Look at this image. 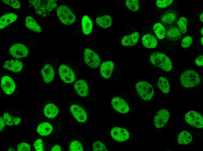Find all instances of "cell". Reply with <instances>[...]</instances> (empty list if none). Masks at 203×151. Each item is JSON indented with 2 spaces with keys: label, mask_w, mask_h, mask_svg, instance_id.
I'll use <instances>...</instances> for the list:
<instances>
[{
  "label": "cell",
  "mask_w": 203,
  "mask_h": 151,
  "mask_svg": "<svg viewBox=\"0 0 203 151\" xmlns=\"http://www.w3.org/2000/svg\"><path fill=\"white\" fill-rule=\"evenodd\" d=\"M195 64L198 66H202L203 64V55L199 56L195 60Z\"/></svg>",
  "instance_id": "42"
},
{
  "label": "cell",
  "mask_w": 203,
  "mask_h": 151,
  "mask_svg": "<svg viewBox=\"0 0 203 151\" xmlns=\"http://www.w3.org/2000/svg\"><path fill=\"white\" fill-rule=\"evenodd\" d=\"M69 151H83V149L82 144L78 141H73L70 145Z\"/></svg>",
  "instance_id": "35"
},
{
  "label": "cell",
  "mask_w": 203,
  "mask_h": 151,
  "mask_svg": "<svg viewBox=\"0 0 203 151\" xmlns=\"http://www.w3.org/2000/svg\"><path fill=\"white\" fill-rule=\"evenodd\" d=\"M180 79L182 85L186 88L196 86L200 82L199 74L193 70H188L183 72L181 75Z\"/></svg>",
  "instance_id": "3"
},
{
  "label": "cell",
  "mask_w": 203,
  "mask_h": 151,
  "mask_svg": "<svg viewBox=\"0 0 203 151\" xmlns=\"http://www.w3.org/2000/svg\"><path fill=\"white\" fill-rule=\"evenodd\" d=\"M74 87L77 93L80 96L85 97L87 95L88 85L83 80H80L77 81L74 85Z\"/></svg>",
  "instance_id": "20"
},
{
  "label": "cell",
  "mask_w": 203,
  "mask_h": 151,
  "mask_svg": "<svg viewBox=\"0 0 203 151\" xmlns=\"http://www.w3.org/2000/svg\"><path fill=\"white\" fill-rule=\"evenodd\" d=\"M191 134L186 131L182 132L178 135V141L180 144L186 145L190 143L192 140Z\"/></svg>",
  "instance_id": "28"
},
{
  "label": "cell",
  "mask_w": 203,
  "mask_h": 151,
  "mask_svg": "<svg viewBox=\"0 0 203 151\" xmlns=\"http://www.w3.org/2000/svg\"><path fill=\"white\" fill-rule=\"evenodd\" d=\"M178 29L181 33L184 34L187 31V20L184 17L180 18L177 22Z\"/></svg>",
  "instance_id": "32"
},
{
  "label": "cell",
  "mask_w": 203,
  "mask_h": 151,
  "mask_svg": "<svg viewBox=\"0 0 203 151\" xmlns=\"http://www.w3.org/2000/svg\"><path fill=\"white\" fill-rule=\"evenodd\" d=\"M111 104L115 109L121 113H126L130 110L129 107L126 102L118 97H115L112 98Z\"/></svg>",
  "instance_id": "12"
},
{
  "label": "cell",
  "mask_w": 203,
  "mask_h": 151,
  "mask_svg": "<svg viewBox=\"0 0 203 151\" xmlns=\"http://www.w3.org/2000/svg\"><path fill=\"white\" fill-rule=\"evenodd\" d=\"M169 117V113L167 110L162 109L159 111L154 119V123L156 127L160 128L164 126L167 122Z\"/></svg>",
  "instance_id": "11"
},
{
  "label": "cell",
  "mask_w": 203,
  "mask_h": 151,
  "mask_svg": "<svg viewBox=\"0 0 203 151\" xmlns=\"http://www.w3.org/2000/svg\"><path fill=\"white\" fill-rule=\"evenodd\" d=\"M57 13L60 21L64 24L71 25L75 21V15L66 6L62 5L59 6L57 9Z\"/></svg>",
  "instance_id": "4"
},
{
  "label": "cell",
  "mask_w": 203,
  "mask_h": 151,
  "mask_svg": "<svg viewBox=\"0 0 203 151\" xmlns=\"http://www.w3.org/2000/svg\"><path fill=\"white\" fill-rule=\"evenodd\" d=\"M82 26L83 31L85 35H88L90 33L93 24L91 19L88 16L85 15L82 18Z\"/></svg>",
  "instance_id": "27"
},
{
  "label": "cell",
  "mask_w": 203,
  "mask_h": 151,
  "mask_svg": "<svg viewBox=\"0 0 203 151\" xmlns=\"http://www.w3.org/2000/svg\"><path fill=\"white\" fill-rule=\"evenodd\" d=\"M111 135L115 140L118 142H123L127 140L129 138V134L126 129L118 127L113 128L111 132Z\"/></svg>",
  "instance_id": "10"
},
{
  "label": "cell",
  "mask_w": 203,
  "mask_h": 151,
  "mask_svg": "<svg viewBox=\"0 0 203 151\" xmlns=\"http://www.w3.org/2000/svg\"><path fill=\"white\" fill-rule=\"evenodd\" d=\"M4 121L2 117L0 116V131H2L5 126V124Z\"/></svg>",
  "instance_id": "43"
},
{
  "label": "cell",
  "mask_w": 203,
  "mask_h": 151,
  "mask_svg": "<svg viewBox=\"0 0 203 151\" xmlns=\"http://www.w3.org/2000/svg\"><path fill=\"white\" fill-rule=\"evenodd\" d=\"M26 27L32 31L37 33L41 32V28L36 21L32 17H27L25 19Z\"/></svg>",
  "instance_id": "24"
},
{
  "label": "cell",
  "mask_w": 203,
  "mask_h": 151,
  "mask_svg": "<svg viewBox=\"0 0 203 151\" xmlns=\"http://www.w3.org/2000/svg\"><path fill=\"white\" fill-rule=\"evenodd\" d=\"M29 2L34 7L36 13L44 17L57 6L55 1L51 0H31Z\"/></svg>",
  "instance_id": "1"
},
{
  "label": "cell",
  "mask_w": 203,
  "mask_h": 151,
  "mask_svg": "<svg viewBox=\"0 0 203 151\" xmlns=\"http://www.w3.org/2000/svg\"><path fill=\"white\" fill-rule=\"evenodd\" d=\"M203 37H201V38L200 39V41H201V43L202 44V45H203Z\"/></svg>",
  "instance_id": "47"
},
{
  "label": "cell",
  "mask_w": 203,
  "mask_h": 151,
  "mask_svg": "<svg viewBox=\"0 0 203 151\" xmlns=\"http://www.w3.org/2000/svg\"><path fill=\"white\" fill-rule=\"evenodd\" d=\"M41 75L45 82H51L54 77V71L52 66L49 64L44 66L41 70Z\"/></svg>",
  "instance_id": "16"
},
{
  "label": "cell",
  "mask_w": 203,
  "mask_h": 151,
  "mask_svg": "<svg viewBox=\"0 0 203 151\" xmlns=\"http://www.w3.org/2000/svg\"><path fill=\"white\" fill-rule=\"evenodd\" d=\"M185 118L190 125L198 128L203 126V119L202 115L194 111H190L186 114Z\"/></svg>",
  "instance_id": "6"
},
{
  "label": "cell",
  "mask_w": 203,
  "mask_h": 151,
  "mask_svg": "<svg viewBox=\"0 0 203 151\" xmlns=\"http://www.w3.org/2000/svg\"><path fill=\"white\" fill-rule=\"evenodd\" d=\"M176 19V16L174 14L168 13L165 14L163 16L161 20L164 23L170 24L174 22Z\"/></svg>",
  "instance_id": "33"
},
{
  "label": "cell",
  "mask_w": 203,
  "mask_h": 151,
  "mask_svg": "<svg viewBox=\"0 0 203 151\" xmlns=\"http://www.w3.org/2000/svg\"><path fill=\"white\" fill-rule=\"evenodd\" d=\"M200 20L201 21L203 22V13H202L200 15Z\"/></svg>",
  "instance_id": "45"
},
{
  "label": "cell",
  "mask_w": 203,
  "mask_h": 151,
  "mask_svg": "<svg viewBox=\"0 0 203 151\" xmlns=\"http://www.w3.org/2000/svg\"><path fill=\"white\" fill-rule=\"evenodd\" d=\"M3 2L13 8L18 9L20 7V3L17 0H2Z\"/></svg>",
  "instance_id": "37"
},
{
  "label": "cell",
  "mask_w": 203,
  "mask_h": 151,
  "mask_svg": "<svg viewBox=\"0 0 203 151\" xmlns=\"http://www.w3.org/2000/svg\"><path fill=\"white\" fill-rule=\"evenodd\" d=\"M34 146L36 151H43L44 150V146L43 141L41 139H38L35 141Z\"/></svg>",
  "instance_id": "40"
},
{
  "label": "cell",
  "mask_w": 203,
  "mask_h": 151,
  "mask_svg": "<svg viewBox=\"0 0 203 151\" xmlns=\"http://www.w3.org/2000/svg\"><path fill=\"white\" fill-rule=\"evenodd\" d=\"M1 84L2 89L5 93L10 95L13 92L15 86L12 78L8 76H4L1 78Z\"/></svg>",
  "instance_id": "14"
},
{
  "label": "cell",
  "mask_w": 203,
  "mask_h": 151,
  "mask_svg": "<svg viewBox=\"0 0 203 151\" xmlns=\"http://www.w3.org/2000/svg\"><path fill=\"white\" fill-rule=\"evenodd\" d=\"M200 33L201 34L203 35V27L201 29L200 31Z\"/></svg>",
  "instance_id": "46"
},
{
  "label": "cell",
  "mask_w": 203,
  "mask_h": 151,
  "mask_svg": "<svg viewBox=\"0 0 203 151\" xmlns=\"http://www.w3.org/2000/svg\"><path fill=\"white\" fill-rule=\"evenodd\" d=\"M59 73L61 79L66 83H71L75 80L74 73L68 66L64 64L61 65L59 68Z\"/></svg>",
  "instance_id": "8"
},
{
  "label": "cell",
  "mask_w": 203,
  "mask_h": 151,
  "mask_svg": "<svg viewBox=\"0 0 203 151\" xmlns=\"http://www.w3.org/2000/svg\"><path fill=\"white\" fill-rule=\"evenodd\" d=\"M61 147L58 145H56L54 146L52 149L51 151H61Z\"/></svg>",
  "instance_id": "44"
},
{
  "label": "cell",
  "mask_w": 203,
  "mask_h": 151,
  "mask_svg": "<svg viewBox=\"0 0 203 151\" xmlns=\"http://www.w3.org/2000/svg\"><path fill=\"white\" fill-rule=\"evenodd\" d=\"M3 118L5 123L9 126L17 125L21 121L20 118H15L6 113L4 114Z\"/></svg>",
  "instance_id": "31"
},
{
  "label": "cell",
  "mask_w": 203,
  "mask_h": 151,
  "mask_svg": "<svg viewBox=\"0 0 203 151\" xmlns=\"http://www.w3.org/2000/svg\"><path fill=\"white\" fill-rule=\"evenodd\" d=\"M157 84L159 88L164 93L167 94L169 91L170 85L166 78L160 77L158 80Z\"/></svg>",
  "instance_id": "30"
},
{
  "label": "cell",
  "mask_w": 203,
  "mask_h": 151,
  "mask_svg": "<svg viewBox=\"0 0 203 151\" xmlns=\"http://www.w3.org/2000/svg\"><path fill=\"white\" fill-rule=\"evenodd\" d=\"M139 37L138 32H135L124 37L121 40V44L124 46H132L137 42Z\"/></svg>",
  "instance_id": "18"
},
{
  "label": "cell",
  "mask_w": 203,
  "mask_h": 151,
  "mask_svg": "<svg viewBox=\"0 0 203 151\" xmlns=\"http://www.w3.org/2000/svg\"><path fill=\"white\" fill-rule=\"evenodd\" d=\"M44 112L48 118H52L55 117L59 112L58 107L52 103L47 104L45 107Z\"/></svg>",
  "instance_id": "23"
},
{
  "label": "cell",
  "mask_w": 203,
  "mask_h": 151,
  "mask_svg": "<svg viewBox=\"0 0 203 151\" xmlns=\"http://www.w3.org/2000/svg\"><path fill=\"white\" fill-rule=\"evenodd\" d=\"M9 52L11 55L17 58H20L27 56L29 53L27 47L20 43L15 44L10 48Z\"/></svg>",
  "instance_id": "9"
},
{
  "label": "cell",
  "mask_w": 203,
  "mask_h": 151,
  "mask_svg": "<svg viewBox=\"0 0 203 151\" xmlns=\"http://www.w3.org/2000/svg\"><path fill=\"white\" fill-rule=\"evenodd\" d=\"M166 34L167 39L173 41H176L180 39L181 35V33L179 29L174 26L169 28L167 29Z\"/></svg>",
  "instance_id": "22"
},
{
  "label": "cell",
  "mask_w": 203,
  "mask_h": 151,
  "mask_svg": "<svg viewBox=\"0 0 203 151\" xmlns=\"http://www.w3.org/2000/svg\"><path fill=\"white\" fill-rule=\"evenodd\" d=\"M153 31L158 38L164 39L166 35V30L164 26L160 23H156L153 27Z\"/></svg>",
  "instance_id": "29"
},
{
  "label": "cell",
  "mask_w": 203,
  "mask_h": 151,
  "mask_svg": "<svg viewBox=\"0 0 203 151\" xmlns=\"http://www.w3.org/2000/svg\"><path fill=\"white\" fill-rule=\"evenodd\" d=\"M173 1V0H158L157 1L156 3L158 7L164 8L169 6Z\"/></svg>",
  "instance_id": "38"
},
{
  "label": "cell",
  "mask_w": 203,
  "mask_h": 151,
  "mask_svg": "<svg viewBox=\"0 0 203 151\" xmlns=\"http://www.w3.org/2000/svg\"><path fill=\"white\" fill-rule=\"evenodd\" d=\"M17 149L19 151H29L31 150V147L28 143L22 142L18 145Z\"/></svg>",
  "instance_id": "41"
},
{
  "label": "cell",
  "mask_w": 203,
  "mask_h": 151,
  "mask_svg": "<svg viewBox=\"0 0 203 151\" xmlns=\"http://www.w3.org/2000/svg\"><path fill=\"white\" fill-rule=\"evenodd\" d=\"M135 87L139 96L145 100H150L154 95V90L153 86L146 82H139L136 83Z\"/></svg>",
  "instance_id": "5"
},
{
  "label": "cell",
  "mask_w": 203,
  "mask_h": 151,
  "mask_svg": "<svg viewBox=\"0 0 203 151\" xmlns=\"http://www.w3.org/2000/svg\"><path fill=\"white\" fill-rule=\"evenodd\" d=\"M18 16L14 13H10L2 15L0 18V28L3 29L17 19Z\"/></svg>",
  "instance_id": "19"
},
{
  "label": "cell",
  "mask_w": 203,
  "mask_h": 151,
  "mask_svg": "<svg viewBox=\"0 0 203 151\" xmlns=\"http://www.w3.org/2000/svg\"><path fill=\"white\" fill-rule=\"evenodd\" d=\"M96 22L100 27L106 28L112 25L113 21L110 16L106 15L97 18Z\"/></svg>",
  "instance_id": "26"
},
{
  "label": "cell",
  "mask_w": 203,
  "mask_h": 151,
  "mask_svg": "<svg viewBox=\"0 0 203 151\" xmlns=\"http://www.w3.org/2000/svg\"><path fill=\"white\" fill-rule=\"evenodd\" d=\"M150 59L153 64L165 71H169L172 69V64L171 60L163 53L158 52L154 53L151 55Z\"/></svg>",
  "instance_id": "2"
},
{
  "label": "cell",
  "mask_w": 203,
  "mask_h": 151,
  "mask_svg": "<svg viewBox=\"0 0 203 151\" xmlns=\"http://www.w3.org/2000/svg\"><path fill=\"white\" fill-rule=\"evenodd\" d=\"M23 65L22 62L19 60H10L6 61L3 67L12 71L19 72L22 70Z\"/></svg>",
  "instance_id": "15"
},
{
  "label": "cell",
  "mask_w": 203,
  "mask_h": 151,
  "mask_svg": "<svg viewBox=\"0 0 203 151\" xmlns=\"http://www.w3.org/2000/svg\"><path fill=\"white\" fill-rule=\"evenodd\" d=\"M114 64L111 61L103 62L100 67V72L102 76L105 78H109L111 74Z\"/></svg>",
  "instance_id": "17"
},
{
  "label": "cell",
  "mask_w": 203,
  "mask_h": 151,
  "mask_svg": "<svg viewBox=\"0 0 203 151\" xmlns=\"http://www.w3.org/2000/svg\"><path fill=\"white\" fill-rule=\"evenodd\" d=\"M126 5L130 10L135 11L139 8V1L137 0H127L126 1Z\"/></svg>",
  "instance_id": "34"
},
{
  "label": "cell",
  "mask_w": 203,
  "mask_h": 151,
  "mask_svg": "<svg viewBox=\"0 0 203 151\" xmlns=\"http://www.w3.org/2000/svg\"><path fill=\"white\" fill-rule=\"evenodd\" d=\"M192 39L190 36L188 35L184 37L181 42L182 46L184 48H186L189 46L192 43Z\"/></svg>",
  "instance_id": "39"
},
{
  "label": "cell",
  "mask_w": 203,
  "mask_h": 151,
  "mask_svg": "<svg viewBox=\"0 0 203 151\" xmlns=\"http://www.w3.org/2000/svg\"><path fill=\"white\" fill-rule=\"evenodd\" d=\"M52 127L49 123L45 122L38 125L37 131L40 135L45 136L50 134L52 132Z\"/></svg>",
  "instance_id": "25"
},
{
  "label": "cell",
  "mask_w": 203,
  "mask_h": 151,
  "mask_svg": "<svg viewBox=\"0 0 203 151\" xmlns=\"http://www.w3.org/2000/svg\"><path fill=\"white\" fill-rule=\"evenodd\" d=\"M70 111L75 118L78 122L83 123L87 119L86 113L80 106L75 104L72 105L70 108Z\"/></svg>",
  "instance_id": "13"
},
{
  "label": "cell",
  "mask_w": 203,
  "mask_h": 151,
  "mask_svg": "<svg viewBox=\"0 0 203 151\" xmlns=\"http://www.w3.org/2000/svg\"><path fill=\"white\" fill-rule=\"evenodd\" d=\"M92 148L94 151H107L104 145L99 141H96L94 143Z\"/></svg>",
  "instance_id": "36"
},
{
  "label": "cell",
  "mask_w": 203,
  "mask_h": 151,
  "mask_svg": "<svg viewBox=\"0 0 203 151\" xmlns=\"http://www.w3.org/2000/svg\"><path fill=\"white\" fill-rule=\"evenodd\" d=\"M143 44L148 48H155L157 44V40L156 38L150 34H147L144 35L141 39Z\"/></svg>",
  "instance_id": "21"
},
{
  "label": "cell",
  "mask_w": 203,
  "mask_h": 151,
  "mask_svg": "<svg viewBox=\"0 0 203 151\" xmlns=\"http://www.w3.org/2000/svg\"><path fill=\"white\" fill-rule=\"evenodd\" d=\"M84 55L85 61L88 66L95 68L99 66L100 63V58L93 51L86 48L85 50Z\"/></svg>",
  "instance_id": "7"
}]
</instances>
